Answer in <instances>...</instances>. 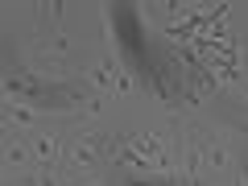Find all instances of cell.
<instances>
[{"label": "cell", "mask_w": 248, "mask_h": 186, "mask_svg": "<svg viewBox=\"0 0 248 186\" xmlns=\"http://www.w3.org/2000/svg\"><path fill=\"white\" fill-rule=\"evenodd\" d=\"M104 145H108V133H83V137H75V141L62 149V170H71V174H87V170H95V161L104 157Z\"/></svg>", "instance_id": "obj_1"}, {"label": "cell", "mask_w": 248, "mask_h": 186, "mask_svg": "<svg viewBox=\"0 0 248 186\" xmlns=\"http://www.w3.org/2000/svg\"><path fill=\"white\" fill-rule=\"evenodd\" d=\"M203 170L207 174L232 170V141H228V133H203Z\"/></svg>", "instance_id": "obj_2"}, {"label": "cell", "mask_w": 248, "mask_h": 186, "mask_svg": "<svg viewBox=\"0 0 248 186\" xmlns=\"http://www.w3.org/2000/svg\"><path fill=\"white\" fill-rule=\"evenodd\" d=\"M29 149H33V166H62V149H66V145L54 133H37L33 141H29Z\"/></svg>", "instance_id": "obj_3"}, {"label": "cell", "mask_w": 248, "mask_h": 186, "mask_svg": "<svg viewBox=\"0 0 248 186\" xmlns=\"http://www.w3.org/2000/svg\"><path fill=\"white\" fill-rule=\"evenodd\" d=\"M29 161H33V149H29L25 141H13L9 149H4V166L9 170H25Z\"/></svg>", "instance_id": "obj_4"}, {"label": "cell", "mask_w": 248, "mask_h": 186, "mask_svg": "<svg viewBox=\"0 0 248 186\" xmlns=\"http://www.w3.org/2000/svg\"><path fill=\"white\" fill-rule=\"evenodd\" d=\"M4 120H9V128H29L33 124V108L29 104H9L4 108Z\"/></svg>", "instance_id": "obj_5"}, {"label": "cell", "mask_w": 248, "mask_h": 186, "mask_svg": "<svg viewBox=\"0 0 248 186\" xmlns=\"http://www.w3.org/2000/svg\"><path fill=\"white\" fill-rule=\"evenodd\" d=\"M50 50H54V58H66V54H71V37H50Z\"/></svg>", "instance_id": "obj_6"}, {"label": "cell", "mask_w": 248, "mask_h": 186, "mask_svg": "<svg viewBox=\"0 0 248 186\" xmlns=\"http://www.w3.org/2000/svg\"><path fill=\"white\" fill-rule=\"evenodd\" d=\"M128 91H133V79H128V75H116V95H128Z\"/></svg>", "instance_id": "obj_7"}, {"label": "cell", "mask_w": 248, "mask_h": 186, "mask_svg": "<svg viewBox=\"0 0 248 186\" xmlns=\"http://www.w3.org/2000/svg\"><path fill=\"white\" fill-rule=\"evenodd\" d=\"M232 186H248V166L236 170V178H232Z\"/></svg>", "instance_id": "obj_8"}, {"label": "cell", "mask_w": 248, "mask_h": 186, "mask_svg": "<svg viewBox=\"0 0 248 186\" xmlns=\"http://www.w3.org/2000/svg\"><path fill=\"white\" fill-rule=\"evenodd\" d=\"M240 99H248V75L240 79Z\"/></svg>", "instance_id": "obj_9"}]
</instances>
